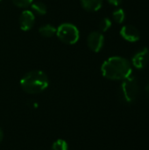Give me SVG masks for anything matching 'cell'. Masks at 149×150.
Segmentation results:
<instances>
[{
	"mask_svg": "<svg viewBox=\"0 0 149 150\" xmlns=\"http://www.w3.org/2000/svg\"><path fill=\"white\" fill-rule=\"evenodd\" d=\"M103 76L110 80H124L132 75V67L128 60L120 56L107 59L101 67Z\"/></svg>",
	"mask_w": 149,
	"mask_h": 150,
	"instance_id": "6da1fadb",
	"label": "cell"
},
{
	"mask_svg": "<svg viewBox=\"0 0 149 150\" xmlns=\"http://www.w3.org/2000/svg\"><path fill=\"white\" fill-rule=\"evenodd\" d=\"M49 84L46 73L40 70H32L26 73L20 80V85L28 94H38L44 91Z\"/></svg>",
	"mask_w": 149,
	"mask_h": 150,
	"instance_id": "7a4b0ae2",
	"label": "cell"
},
{
	"mask_svg": "<svg viewBox=\"0 0 149 150\" xmlns=\"http://www.w3.org/2000/svg\"><path fill=\"white\" fill-rule=\"evenodd\" d=\"M56 35L61 41L68 45L76 44L80 38L78 28L70 23H63L60 25L56 30Z\"/></svg>",
	"mask_w": 149,
	"mask_h": 150,
	"instance_id": "3957f363",
	"label": "cell"
},
{
	"mask_svg": "<svg viewBox=\"0 0 149 150\" xmlns=\"http://www.w3.org/2000/svg\"><path fill=\"white\" fill-rule=\"evenodd\" d=\"M139 84L134 76H130L124 79L121 84V95L126 102L132 103L135 101L139 95Z\"/></svg>",
	"mask_w": 149,
	"mask_h": 150,
	"instance_id": "277c9868",
	"label": "cell"
},
{
	"mask_svg": "<svg viewBox=\"0 0 149 150\" xmlns=\"http://www.w3.org/2000/svg\"><path fill=\"white\" fill-rule=\"evenodd\" d=\"M87 44L89 48L93 52H99L105 44V37L101 32L94 31L90 33L87 39Z\"/></svg>",
	"mask_w": 149,
	"mask_h": 150,
	"instance_id": "5b68a950",
	"label": "cell"
},
{
	"mask_svg": "<svg viewBox=\"0 0 149 150\" xmlns=\"http://www.w3.org/2000/svg\"><path fill=\"white\" fill-rule=\"evenodd\" d=\"M35 22V15L32 11L25 10L21 12L19 17V25L21 30L29 31L32 28Z\"/></svg>",
	"mask_w": 149,
	"mask_h": 150,
	"instance_id": "8992f818",
	"label": "cell"
},
{
	"mask_svg": "<svg viewBox=\"0 0 149 150\" xmlns=\"http://www.w3.org/2000/svg\"><path fill=\"white\" fill-rule=\"evenodd\" d=\"M149 62V50L147 47H144L138 51L133 57L132 62L133 65L139 69L145 68Z\"/></svg>",
	"mask_w": 149,
	"mask_h": 150,
	"instance_id": "52a82bcc",
	"label": "cell"
},
{
	"mask_svg": "<svg viewBox=\"0 0 149 150\" xmlns=\"http://www.w3.org/2000/svg\"><path fill=\"white\" fill-rule=\"evenodd\" d=\"M120 35L126 40L130 42H135L140 40L141 34L136 27L131 25H124L120 30Z\"/></svg>",
	"mask_w": 149,
	"mask_h": 150,
	"instance_id": "ba28073f",
	"label": "cell"
},
{
	"mask_svg": "<svg viewBox=\"0 0 149 150\" xmlns=\"http://www.w3.org/2000/svg\"><path fill=\"white\" fill-rule=\"evenodd\" d=\"M83 9L88 11H97L103 5V0H81Z\"/></svg>",
	"mask_w": 149,
	"mask_h": 150,
	"instance_id": "9c48e42d",
	"label": "cell"
},
{
	"mask_svg": "<svg viewBox=\"0 0 149 150\" xmlns=\"http://www.w3.org/2000/svg\"><path fill=\"white\" fill-rule=\"evenodd\" d=\"M56 28L52 25H44L40 27L39 29V33L41 36L45 37V38H50L53 37L54 34H56Z\"/></svg>",
	"mask_w": 149,
	"mask_h": 150,
	"instance_id": "30bf717a",
	"label": "cell"
},
{
	"mask_svg": "<svg viewBox=\"0 0 149 150\" xmlns=\"http://www.w3.org/2000/svg\"><path fill=\"white\" fill-rule=\"evenodd\" d=\"M32 10L33 13H36L38 15H45L47 11V5L42 2L32 3Z\"/></svg>",
	"mask_w": 149,
	"mask_h": 150,
	"instance_id": "8fae6325",
	"label": "cell"
},
{
	"mask_svg": "<svg viewBox=\"0 0 149 150\" xmlns=\"http://www.w3.org/2000/svg\"><path fill=\"white\" fill-rule=\"evenodd\" d=\"M112 17H113V19L117 22V23H122L124 20H125V18H126V14H125V11L123 9L121 8H119V9H116L113 13H112Z\"/></svg>",
	"mask_w": 149,
	"mask_h": 150,
	"instance_id": "7c38bea8",
	"label": "cell"
},
{
	"mask_svg": "<svg viewBox=\"0 0 149 150\" xmlns=\"http://www.w3.org/2000/svg\"><path fill=\"white\" fill-rule=\"evenodd\" d=\"M51 150H68V146L64 140L59 139L53 143Z\"/></svg>",
	"mask_w": 149,
	"mask_h": 150,
	"instance_id": "4fadbf2b",
	"label": "cell"
},
{
	"mask_svg": "<svg viewBox=\"0 0 149 150\" xmlns=\"http://www.w3.org/2000/svg\"><path fill=\"white\" fill-rule=\"evenodd\" d=\"M111 26H112V21L108 18H103L100 21V23H99V29H100L101 32H106V31H108Z\"/></svg>",
	"mask_w": 149,
	"mask_h": 150,
	"instance_id": "5bb4252c",
	"label": "cell"
},
{
	"mask_svg": "<svg viewBox=\"0 0 149 150\" xmlns=\"http://www.w3.org/2000/svg\"><path fill=\"white\" fill-rule=\"evenodd\" d=\"M33 0H12L13 4L20 8H25L29 6L30 4H32Z\"/></svg>",
	"mask_w": 149,
	"mask_h": 150,
	"instance_id": "9a60e30c",
	"label": "cell"
},
{
	"mask_svg": "<svg viewBox=\"0 0 149 150\" xmlns=\"http://www.w3.org/2000/svg\"><path fill=\"white\" fill-rule=\"evenodd\" d=\"M111 4H112V5H115V6H118V5H119L121 3H122V1L123 0H107Z\"/></svg>",
	"mask_w": 149,
	"mask_h": 150,
	"instance_id": "2e32d148",
	"label": "cell"
},
{
	"mask_svg": "<svg viewBox=\"0 0 149 150\" xmlns=\"http://www.w3.org/2000/svg\"><path fill=\"white\" fill-rule=\"evenodd\" d=\"M3 137H4V134H3V132H2V130L0 128V142L3 141Z\"/></svg>",
	"mask_w": 149,
	"mask_h": 150,
	"instance_id": "e0dca14e",
	"label": "cell"
},
{
	"mask_svg": "<svg viewBox=\"0 0 149 150\" xmlns=\"http://www.w3.org/2000/svg\"><path fill=\"white\" fill-rule=\"evenodd\" d=\"M146 91H147V94L148 95L149 97V83L147 84V86H146Z\"/></svg>",
	"mask_w": 149,
	"mask_h": 150,
	"instance_id": "ac0fdd59",
	"label": "cell"
},
{
	"mask_svg": "<svg viewBox=\"0 0 149 150\" xmlns=\"http://www.w3.org/2000/svg\"><path fill=\"white\" fill-rule=\"evenodd\" d=\"M0 1H1V0H0Z\"/></svg>",
	"mask_w": 149,
	"mask_h": 150,
	"instance_id": "d6986e66",
	"label": "cell"
}]
</instances>
